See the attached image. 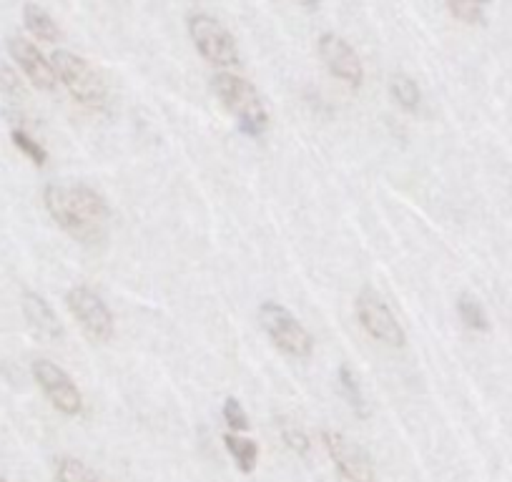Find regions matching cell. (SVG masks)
<instances>
[{"label":"cell","instance_id":"obj_1","mask_svg":"<svg viewBox=\"0 0 512 482\" xmlns=\"http://www.w3.org/2000/svg\"><path fill=\"white\" fill-rule=\"evenodd\" d=\"M48 216L81 244H98L111 219L106 199L88 184H48L43 189Z\"/></svg>","mask_w":512,"mask_h":482},{"label":"cell","instance_id":"obj_2","mask_svg":"<svg viewBox=\"0 0 512 482\" xmlns=\"http://www.w3.org/2000/svg\"><path fill=\"white\" fill-rule=\"evenodd\" d=\"M211 88L226 106V111L239 121V129L246 136L259 139L269 129L267 106H264L262 96L256 93V88L246 78L229 71H219L211 78Z\"/></svg>","mask_w":512,"mask_h":482},{"label":"cell","instance_id":"obj_3","mask_svg":"<svg viewBox=\"0 0 512 482\" xmlns=\"http://www.w3.org/2000/svg\"><path fill=\"white\" fill-rule=\"evenodd\" d=\"M53 71H56L58 81L66 86L73 101L78 106L88 108L93 113H106L111 96H108V86L103 81L101 73L91 66L83 56H76L71 51H56L51 56Z\"/></svg>","mask_w":512,"mask_h":482},{"label":"cell","instance_id":"obj_4","mask_svg":"<svg viewBox=\"0 0 512 482\" xmlns=\"http://www.w3.org/2000/svg\"><path fill=\"white\" fill-rule=\"evenodd\" d=\"M186 28H189V38L194 48L211 66L229 68L239 63V46H236L234 33L219 18L206 11H191L186 16Z\"/></svg>","mask_w":512,"mask_h":482},{"label":"cell","instance_id":"obj_5","mask_svg":"<svg viewBox=\"0 0 512 482\" xmlns=\"http://www.w3.org/2000/svg\"><path fill=\"white\" fill-rule=\"evenodd\" d=\"M259 324L274 347L292 359H309L314 354V337L287 307L277 302H264L259 307Z\"/></svg>","mask_w":512,"mask_h":482},{"label":"cell","instance_id":"obj_6","mask_svg":"<svg viewBox=\"0 0 512 482\" xmlns=\"http://www.w3.org/2000/svg\"><path fill=\"white\" fill-rule=\"evenodd\" d=\"M66 307L91 342H111L113 334H116V319H113L111 307L103 302L101 294H96L86 284H76V287L68 289Z\"/></svg>","mask_w":512,"mask_h":482},{"label":"cell","instance_id":"obj_7","mask_svg":"<svg viewBox=\"0 0 512 482\" xmlns=\"http://www.w3.org/2000/svg\"><path fill=\"white\" fill-rule=\"evenodd\" d=\"M354 312H357L359 327L374 339V342L384 344V347L402 349L407 344V332L390 309V304L384 302L374 289H362L354 299Z\"/></svg>","mask_w":512,"mask_h":482},{"label":"cell","instance_id":"obj_8","mask_svg":"<svg viewBox=\"0 0 512 482\" xmlns=\"http://www.w3.org/2000/svg\"><path fill=\"white\" fill-rule=\"evenodd\" d=\"M31 372L36 385L41 387V392L46 395V400L51 402L61 415H83V395L66 370H61V367H58L56 362H51V359H36Z\"/></svg>","mask_w":512,"mask_h":482},{"label":"cell","instance_id":"obj_9","mask_svg":"<svg viewBox=\"0 0 512 482\" xmlns=\"http://www.w3.org/2000/svg\"><path fill=\"white\" fill-rule=\"evenodd\" d=\"M322 445L327 450L329 460L334 462L339 475L347 482H377V472H374L372 457L364 450L362 445H357L354 440H349L344 432L337 430H322Z\"/></svg>","mask_w":512,"mask_h":482},{"label":"cell","instance_id":"obj_10","mask_svg":"<svg viewBox=\"0 0 512 482\" xmlns=\"http://www.w3.org/2000/svg\"><path fill=\"white\" fill-rule=\"evenodd\" d=\"M317 51H319V58H322V63L327 66V71L332 73L337 81H342L344 86L354 88V91L362 88L364 66L362 61H359L357 51H354L342 36L329 31L322 33L317 41Z\"/></svg>","mask_w":512,"mask_h":482},{"label":"cell","instance_id":"obj_11","mask_svg":"<svg viewBox=\"0 0 512 482\" xmlns=\"http://www.w3.org/2000/svg\"><path fill=\"white\" fill-rule=\"evenodd\" d=\"M8 53L38 91H53L56 88L58 76L53 71V63L43 56L36 43L23 36H13L8 38Z\"/></svg>","mask_w":512,"mask_h":482},{"label":"cell","instance_id":"obj_12","mask_svg":"<svg viewBox=\"0 0 512 482\" xmlns=\"http://www.w3.org/2000/svg\"><path fill=\"white\" fill-rule=\"evenodd\" d=\"M23 317H26L28 327L46 342H58L63 337V327L56 312L41 294L23 292Z\"/></svg>","mask_w":512,"mask_h":482},{"label":"cell","instance_id":"obj_13","mask_svg":"<svg viewBox=\"0 0 512 482\" xmlns=\"http://www.w3.org/2000/svg\"><path fill=\"white\" fill-rule=\"evenodd\" d=\"M23 23H26L28 33L36 36L38 41L58 43L63 38L61 26L53 21L51 13L43 6H36V3H26V6H23Z\"/></svg>","mask_w":512,"mask_h":482},{"label":"cell","instance_id":"obj_14","mask_svg":"<svg viewBox=\"0 0 512 482\" xmlns=\"http://www.w3.org/2000/svg\"><path fill=\"white\" fill-rule=\"evenodd\" d=\"M337 382H339V390H342L344 400H347V405L352 407L354 415L362 417V420H367V417H369V402H367V397H364L362 385H359V380H357V375H354L352 367H349V365L339 367Z\"/></svg>","mask_w":512,"mask_h":482},{"label":"cell","instance_id":"obj_15","mask_svg":"<svg viewBox=\"0 0 512 482\" xmlns=\"http://www.w3.org/2000/svg\"><path fill=\"white\" fill-rule=\"evenodd\" d=\"M224 445H226V450H229V455L234 457L236 467H239L241 472H246V475H249V472L256 470V460H259V445H256L254 440L234 435V432H226Z\"/></svg>","mask_w":512,"mask_h":482},{"label":"cell","instance_id":"obj_16","mask_svg":"<svg viewBox=\"0 0 512 482\" xmlns=\"http://www.w3.org/2000/svg\"><path fill=\"white\" fill-rule=\"evenodd\" d=\"M390 93L405 111L415 113L417 108L422 106L420 86H417L415 78L407 76V73H395V76L390 78Z\"/></svg>","mask_w":512,"mask_h":482},{"label":"cell","instance_id":"obj_17","mask_svg":"<svg viewBox=\"0 0 512 482\" xmlns=\"http://www.w3.org/2000/svg\"><path fill=\"white\" fill-rule=\"evenodd\" d=\"M53 477H56V482H103L86 462L68 455L58 457L56 465H53Z\"/></svg>","mask_w":512,"mask_h":482},{"label":"cell","instance_id":"obj_18","mask_svg":"<svg viewBox=\"0 0 512 482\" xmlns=\"http://www.w3.org/2000/svg\"><path fill=\"white\" fill-rule=\"evenodd\" d=\"M457 314H460L462 324H465L467 329H472V332H487V329H490V319H487L485 309H482V304L477 302L475 297H470V294H462V297L457 299Z\"/></svg>","mask_w":512,"mask_h":482},{"label":"cell","instance_id":"obj_19","mask_svg":"<svg viewBox=\"0 0 512 482\" xmlns=\"http://www.w3.org/2000/svg\"><path fill=\"white\" fill-rule=\"evenodd\" d=\"M277 430H279V437H282L284 445H287L294 455H299V457L309 455V450H312V440H309V435L297 425V422L287 420V417H279Z\"/></svg>","mask_w":512,"mask_h":482},{"label":"cell","instance_id":"obj_20","mask_svg":"<svg viewBox=\"0 0 512 482\" xmlns=\"http://www.w3.org/2000/svg\"><path fill=\"white\" fill-rule=\"evenodd\" d=\"M11 139H13V144H16V149L21 151L23 156H28V159H31L33 164H36V166H46L48 151L43 149V146L38 144V141L33 139L31 134H26V131H23V129H13Z\"/></svg>","mask_w":512,"mask_h":482},{"label":"cell","instance_id":"obj_21","mask_svg":"<svg viewBox=\"0 0 512 482\" xmlns=\"http://www.w3.org/2000/svg\"><path fill=\"white\" fill-rule=\"evenodd\" d=\"M221 415H224V422L229 425V432H234V435L249 430V415H246V410L236 397H226Z\"/></svg>","mask_w":512,"mask_h":482},{"label":"cell","instance_id":"obj_22","mask_svg":"<svg viewBox=\"0 0 512 482\" xmlns=\"http://www.w3.org/2000/svg\"><path fill=\"white\" fill-rule=\"evenodd\" d=\"M445 8L455 21L467 23V26L485 23V6H480V3H447Z\"/></svg>","mask_w":512,"mask_h":482},{"label":"cell","instance_id":"obj_23","mask_svg":"<svg viewBox=\"0 0 512 482\" xmlns=\"http://www.w3.org/2000/svg\"><path fill=\"white\" fill-rule=\"evenodd\" d=\"M0 88L11 93V96H23L21 81H18V76L8 66H0Z\"/></svg>","mask_w":512,"mask_h":482},{"label":"cell","instance_id":"obj_24","mask_svg":"<svg viewBox=\"0 0 512 482\" xmlns=\"http://www.w3.org/2000/svg\"><path fill=\"white\" fill-rule=\"evenodd\" d=\"M0 482H8V480H6V477H3V475H0Z\"/></svg>","mask_w":512,"mask_h":482}]
</instances>
